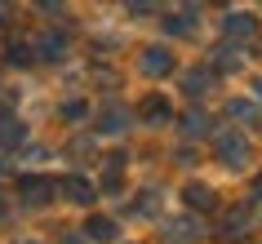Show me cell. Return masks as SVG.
Here are the masks:
<instances>
[{"mask_svg": "<svg viewBox=\"0 0 262 244\" xmlns=\"http://www.w3.org/2000/svg\"><path fill=\"white\" fill-rule=\"evenodd\" d=\"M98 124H102V129H107V134H120L124 124H129V116H124L120 107H111V111H102V120H98Z\"/></svg>", "mask_w": 262, "mask_h": 244, "instance_id": "obj_18", "label": "cell"}, {"mask_svg": "<svg viewBox=\"0 0 262 244\" xmlns=\"http://www.w3.org/2000/svg\"><path fill=\"white\" fill-rule=\"evenodd\" d=\"M249 191H253V200H262V173L253 178V187H249Z\"/></svg>", "mask_w": 262, "mask_h": 244, "instance_id": "obj_22", "label": "cell"}, {"mask_svg": "<svg viewBox=\"0 0 262 244\" xmlns=\"http://www.w3.org/2000/svg\"><path fill=\"white\" fill-rule=\"evenodd\" d=\"M0 217H5V200H0Z\"/></svg>", "mask_w": 262, "mask_h": 244, "instance_id": "obj_25", "label": "cell"}, {"mask_svg": "<svg viewBox=\"0 0 262 244\" xmlns=\"http://www.w3.org/2000/svg\"><path fill=\"white\" fill-rule=\"evenodd\" d=\"M18 244H40V240H18Z\"/></svg>", "mask_w": 262, "mask_h": 244, "instance_id": "obj_24", "label": "cell"}, {"mask_svg": "<svg viewBox=\"0 0 262 244\" xmlns=\"http://www.w3.org/2000/svg\"><path fill=\"white\" fill-rule=\"evenodd\" d=\"M253 31H258V18L245 14V9H235V14L222 18V36L227 40H253Z\"/></svg>", "mask_w": 262, "mask_h": 244, "instance_id": "obj_7", "label": "cell"}, {"mask_svg": "<svg viewBox=\"0 0 262 244\" xmlns=\"http://www.w3.org/2000/svg\"><path fill=\"white\" fill-rule=\"evenodd\" d=\"M195 27H200V9H195V5H182V9H169L165 14L169 36H195Z\"/></svg>", "mask_w": 262, "mask_h": 244, "instance_id": "obj_5", "label": "cell"}, {"mask_svg": "<svg viewBox=\"0 0 262 244\" xmlns=\"http://www.w3.org/2000/svg\"><path fill=\"white\" fill-rule=\"evenodd\" d=\"M253 98H231V102H227V116H235V120H249V116H253Z\"/></svg>", "mask_w": 262, "mask_h": 244, "instance_id": "obj_19", "label": "cell"}, {"mask_svg": "<svg viewBox=\"0 0 262 244\" xmlns=\"http://www.w3.org/2000/svg\"><path fill=\"white\" fill-rule=\"evenodd\" d=\"M67 244H89V240H84V235H67Z\"/></svg>", "mask_w": 262, "mask_h": 244, "instance_id": "obj_23", "label": "cell"}, {"mask_svg": "<svg viewBox=\"0 0 262 244\" xmlns=\"http://www.w3.org/2000/svg\"><path fill=\"white\" fill-rule=\"evenodd\" d=\"M182 204H187L191 213H209V209L218 204V191L209 187V182H187V187H182Z\"/></svg>", "mask_w": 262, "mask_h": 244, "instance_id": "obj_6", "label": "cell"}, {"mask_svg": "<svg viewBox=\"0 0 262 244\" xmlns=\"http://www.w3.org/2000/svg\"><path fill=\"white\" fill-rule=\"evenodd\" d=\"M54 195H58L54 178H40V173H23L18 178V200L31 204V209H36V204H49Z\"/></svg>", "mask_w": 262, "mask_h": 244, "instance_id": "obj_3", "label": "cell"}, {"mask_svg": "<svg viewBox=\"0 0 262 244\" xmlns=\"http://www.w3.org/2000/svg\"><path fill=\"white\" fill-rule=\"evenodd\" d=\"M253 227H258V209H253V204H240V209H231L227 222L218 227V240H222V244H240Z\"/></svg>", "mask_w": 262, "mask_h": 244, "instance_id": "obj_2", "label": "cell"}, {"mask_svg": "<svg viewBox=\"0 0 262 244\" xmlns=\"http://www.w3.org/2000/svg\"><path fill=\"white\" fill-rule=\"evenodd\" d=\"M169 116H173V107H169L165 94H147V98H142V120H147V124H165Z\"/></svg>", "mask_w": 262, "mask_h": 244, "instance_id": "obj_12", "label": "cell"}, {"mask_svg": "<svg viewBox=\"0 0 262 244\" xmlns=\"http://www.w3.org/2000/svg\"><path fill=\"white\" fill-rule=\"evenodd\" d=\"M138 67H142V76H169V71H173V49L147 45V49L138 54Z\"/></svg>", "mask_w": 262, "mask_h": 244, "instance_id": "obj_4", "label": "cell"}, {"mask_svg": "<svg viewBox=\"0 0 262 244\" xmlns=\"http://www.w3.org/2000/svg\"><path fill=\"white\" fill-rule=\"evenodd\" d=\"M258 98H262V84H258Z\"/></svg>", "mask_w": 262, "mask_h": 244, "instance_id": "obj_26", "label": "cell"}, {"mask_svg": "<svg viewBox=\"0 0 262 244\" xmlns=\"http://www.w3.org/2000/svg\"><path fill=\"white\" fill-rule=\"evenodd\" d=\"M5 62H14V67H31V62H36V54H31V45H9V49H5Z\"/></svg>", "mask_w": 262, "mask_h": 244, "instance_id": "obj_17", "label": "cell"}, {"mask_svg": "<svg viewBox=\"0 0 262 244\" xmlns=\"http://www.w3.org/2000/svg\"><path fill=\"white\" fill-rule=\"evenodd\" d=\"M213 84H218V76H213L209 67H195V71H187V76H182V89H187L191 98H205V94H213Z\"/></svg>", "mask_w": 262, "mask_h": 244, "instance_id": "obj_9", "label": "cell"}, {"mask_svg": "<svg viewBox=\"0 0 262 244\" xmlns=\"http://www.w3.org/2000/svg\"><path fill=\"white\" fill-rule=\"evenodd\" d=\"M23 138H27V129L18 116H0V147H23Z\"/></svg>", "mask_w": 262, "mask_h": 244, "instance_id": "obj_14", "label": "cell"}, {"mask_svg": "<svg viewBox=\"0 0 262 244\" xmlns=\"http://www.w3.org/2000/svg\"><path fill=\"white\" fill-rule=\"evenodd\" d=\"M62 191H67V195H71L76 204H94V195H98V191H94V182H89L84 173H71L67 182H62Z\"/></svg>", "mask_w": 262, "mask_h": 244, "instance_id": "obj_13", "label": "cell"}, {"mask_svg": "<svg viewBox=\"0 0 262 244\" xmlns=\"http://www.w3.org/2000/svg\"><path fill=\"white\" fill-rule=\"evenodd\" d=\"M178 129H182V138H195V134H209V129H213V120H209L205 111H187Z\"/></svg>", "mask_w": 262, "mask_h": 244, "instance_id": "obj_15", "label": "cell"}, {"mask_svg": "<svg viewBox=\"0 0 262 244\" xmlns=\"http://www.w3.org/2000/svg\"><path fill=\"white\" fill-rule=\"evenodd\" d=\"M209 71H213V76L240 71V49H235V45H218V49L209 54Z\"/></svg>", "mask_w": 262, "mask_h": 244, "instance_id": "obj_10", "label": "cell"}, {"mask_svg": "<svg viewBox=\"0 0 262 244\" xmlns=\"http://www.w3.org/2000/svg\"><path fill=\"white\" fill-rule=\"evenodd\" d=\"M156 204H160V191H156V187H147V191L138 195V200H134V213H156Z\"/></svg>", "mask_w": 262, "mask_h": 244, "instance_id": "obj_20", "label": "cell"}, {"mask_svg": "<svg viewBox=\"0 0 262 244\" xmlns=\"http://www.w3.org/2000/svg\"><path fill=\"white\" fill-rule=\"evenodd\" d=\"M84 111H89V107H84V102H80V98H71V102H67V107H62V116H67V120H80V116H84Z\"/></svg>", "mask_w": 262, "mask_h": 244, "instance_id": "obj_21", "label": "cell"}, {"mask_svg": "<svg viewBox=\"0 0 262 244\" xmlns=\"http://www.w3.org/2000/svg\"><path fill=\"white\" fill-rule=\"evenodd\" d=\"M213 156H218L222 169H245L253 151H249L245 134H235V129H231V134H218V138H213Z\"/></svg>", "mask_w": 262, "mask_h": 244, "instance_id": "obj_1", "label": "cell"}, {"mask_svg": "<svg viewBox=\"0 0 262 244\" xmlns=\"http://www.w3.org/2000/svg\"><path fill=\"white\" fill-rule=\"evenodd\" d=\"M169 240H173V244H191L195 240V235H200V227H195V217H182V222H169Z\"/></svg>", "mask_w": 262, "mask_h": 244, "instance_id": "obj_16", "label": "cell"}, {"mask_svg": "<svg viewBox=\"0 0 262 244\" xmlns=\"http://www.w3.org/2000/svg\"><path fill=\"white\" fill-rule=\"evenodd\" d=\"M31 54H36V58H45V62H58V58L67 54V36H62V31H45V36H40V45H36Z\"/></svg>", "mask_w": 262, "mask_h": 244, "instance_id": "obj_11", "label": "cell"}, {"mask_svg": "<svg viewBox=\"0 0 262 244\" xmlns=\"http://www.w3.org/2000/svg\"><path fill=\"white\" fill-rule=\"evenodd\" d=\"M80 235H84V240H94V244H111L116 235H120V227H116V222H111L107 213H94L89 222H84V231H80Z\"/></svg>", "mask_w": 262, "mask_h": 244, "instance_id": "obj_8", "label": "cell"}]
</instances>
